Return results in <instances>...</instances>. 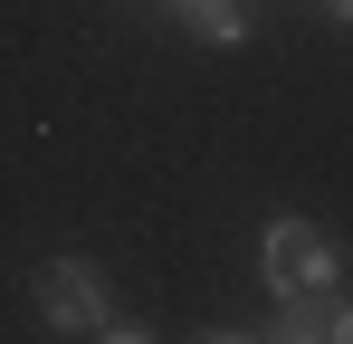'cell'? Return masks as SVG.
Here are the masks:
<instances>
[{"instance_id":"3","label":"cell","mask_w":353,"mask_h":344,"mask_svg":"<svg viewBox=\"0 0 353 344\" xmlns=\"http://www.w3.org/2000/svg\"><path fill=\"white\" fill-rule=\"evenodd\" d=\"M153 10L181 19L201 48H248V29H258V19H248V0H153Z\"/></svg>"},{"instance_id":"2","label":"cell","mask_w":353,"mask_h":344,"mask_svg":"<svg viewBox=\"0 0 353 344\" xmlns=\"http://www.w3.org/2000/svg\"><path fill=\"white\" fill-rule=\"evenodd\" d=\"M258 278H268V296H325V287H344V249H334L325 220L277 211L258 229Z\"/></svg>"},{"instance_id":"4","label":"cell","mask_w":353,"mask_h":344,"mask_svg":"<svg viewBox=\"0 0 353 344\" xmlns=\"http://www.w3.org/2000/svg\"><path fill=\"white\" fill-rule=\"evenodd\" d=\"M325 19H334V29H353V0H325Z\"/></svg>"},{"instance_id":"1","label":"cell","mask_w":353,"mask_h":344,"mask_svg":"<svg viewBox=\"0 0 353 344\" xmlns=\"http://www.w3.org/2000/svg\"><path fill=\"white\" fill-rule=\"evenodd\" d=\"M29 306H39V325H48V335L143 344V325H124V316H115V287L96 278V258H48V268L29 278Z\"/></svg>"}]
</instances>
